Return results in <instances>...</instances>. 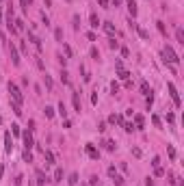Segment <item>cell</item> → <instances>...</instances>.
Listing matches in <instances>:
<instances>
[{"mask_svg":"<svg viewBox=\"0 0 184 186\" xmlns=\"http://www.w3.org/2000/svg\"><path fill=\"white\" fill-rule=\"evenodd\" d=\"M9 93H11V97H13V102H15V104H20V106H22V102H24V95H22L20 87L15 85V82H9Z\"/></svg>","mask_w":184,"mask_h":186,"instance_id":"6da1fadb","label":"cell"},{"mask_svg":"<svg viewBox=\"0 0 184 186\" xmlns=\"http://www.w3.org/2000/svg\"><path fill=\"white\" fill-rule=\"evenodd\" d=\"M165 61L167 63H173V65H178V63H180V56H178V54H176V50H173V48H171V46H165Z\"/></svg>","mask_w":184,"mask_h":186,"instance_id":"7a4b0ae2","label":"cell"},{"mask_svg":"<svg viewBox=\"0 0 184 186\" xmlns=\"http://www.w3.org/2000/svg\"><path fill=\"white\" fill-rule=\"evenodd\" d=\"M167 89H169V95H171V100H173V104H176V106H180L182 100H180V93H178L176 85L173 82H167Z\"/></svg>","mask_w":184,"mask_h":186,"instance_id":"3957f363","label":"cell"},{"mask_svg":"<svg viewBox=\"0 0 184 186\" xmlns=\"http://www.w3.org/2000/svg\"><path fill=\"white\" fill-rule=\"evenodd\" d=\"M22 141H24V147H26V149H33V147H35V139H33L30 130L22 132Z\"/></svg>","mask_w":184,"mask_h":186,"instance_id":"277c9868","label":"cell"},{"mask_svg":"<svg viewBox=\"0 0 184 186\" xmlns=\"http://www.w3.org/2000/svg\"><path fill=\"white\" fill-rule=\"evenodd\" d=\"M9 52H11V61H13V65H15V67H20V54H18V48H15L13 46V43H11L9 41Z\"/></svg>","mask_w":184,"mask_h":186,"instance_id":"5b68a950","label":"cell"},{"mask_svg":"<svg viewBox=\"0 0 184 186\" xmlns=\"http://www.w3.org/2000/svg\"><path fill=\"white\" fill-rule=\"evenodd\" d=\"M108 175L113 178V182H115V186H124V178H121L119 173L115 171V167H108Z\"/></svg>","mask_w":184,"mask_h":186,"instance_id":"8992f818","label":"cell"},{"mask_svg":"<svg viewBox=\"0 0 184 186\" xmlns=\"http://www.w3.org/2000/svg\"><path fill=\"white\" fill-rule=\"evenodd\" d=\"M71 102H74V111L80 113L82 106H80V93H78V91H71Z\"/></svg>","mask_w":184,"mask_h":186,"instance_id":"52a82bcc","label":"cell"},{"mask_svg":"<svg viewBox=\"0 0 184 186\" xmlns=\"http://www.w3.org/2000/svg\"><path fill=\"white\" fill-rule=\"evenodd\" d=\"M28 37H30V41H33V46H35L37 50L41 52V50H43V43H41V39H39V37H37V35H35L33 30H28Z\"/></svg>","mask_w":184,"mask_h":186,"instance_id":"ba28073f","label":"cell"},{"mask_svg":"<svg viewBox=\"0 0 184 186\" xmlns=\"http://www.w3.org/2000/svg\"><path fill=\"white\" fill-rule=\"evenodd\" d=\"M85 151L89 154V158H93V160H98V158H100V151H98L91 143H87V145H85Z\"/></svg>","mask_w":184,"mask_h":186,"instance_id":"9c48e42d","label":"cell"},{"mask_svg":"<svg viewBox=\"0 0 184 186\" xmlns=\"http://www.w3.org/2000/svg\"><path fill=\"white\" fill-rule=\"evenodd\" d=\"M4 151H7V154L13 151V139H11V132L4 134Z\"/></svg>","mask_w":184,"mask_h":186,"instance_id":"30bf717a","label":"cell"},{"mask_svg":"<svg viewBox=\"0 0 184 186\" xmlns=\"http://www.w3.org/2000/svg\"><path fill=\"white\" fill-rule=\"evenodd\" d=\"M35 178H37V186H46V173L41 171V169H37V173H35Z\"/></svg>","mask_w":184,"mask_h":186,"instance_id":"8fae6325","label":"cell"},{"mask_svg":"<svg viewBox=\"0 0 184 186\" xmlns=\"http://www.w3.org/2000/svg\"><path fill=\"white\" fill-rule=\"evenodd\" d=\"M145 121H143V115H134V130H143Z\"/></svg>","mask_w":184,"mask_h":186,"instance_id":"7c38bea8","label":"cell"},{"mask_svg":"<svg viewBox=\"0 0 184 186\" xmlns=\"http://www.w3.org/2000/svg\"><path fill=\"white\" fill-rule=\"evenodd\" d=\"M134 30L139 32V37H141V39H149V32L143 28V26H139V24H134Z\"/></svg>","mask_w":184,"mask_h":186,"instance_id":"4fadbf2b","label":"cell"},{"mask_svg":"<svg viewBox=\"0 0 184 186\" xmlns=\"http://www.w3.org/2000/svg\"><path fill=\"white\" fill-rule=\"evenodd\" d=\"M128 2V11H130V18H137V2L134 0H126Z\"/></svg>","mask_w":184,"mask_h":186,"instance_id":"5bb4252c","label":"cell"},{"mask_svg":"<svg viewBox=\"0 0 184 186\" xmlns=\"http://www.w3.org/2000/svg\"><path fill=\"white\" fill-rule=\"evenodd\" d=\"M117 78H119V80H130V72H126L124 67L117 69Z\"/></svg>","mask_w":184,"mask_h":186,"instance_id":"9a60e30c","label":"cell"},{"mask_svg":"<svg viewBox=\"0 0 184 186\" xmlns=\"http://www.w3.org/2000/svg\"><path fill=\"white\" fill-rule=\"evenodd\" d=\"M89 22H91L93 28H98V26L102 24V22H100V18H98V13H91V15H89Z\"/></svg>","mask_w":184,"mask_h":186,"instance_id":"2e32d148","label":"cell"},{"mask_svg":"<svg viewBox=\"0 0 184 186\" xmlns=\"http://www.w3.org/2000/svg\"><path fill=\"white\" fill-rule=\"evenodd\" d=\"M102 26H104V30H106L108 35H115V32H117V30H115V24H113V22H104Z\"/></svg>","mask_w":184,"mask_h":186,"instance_id":"e0dca14e","label":"cell"},{"mask_svg":"<svg viewBox=\"0 0 184 186\" xmlns=\"http://www.w3.org/2000/svg\"><path fill=\"white\" fill-rule=\"evenodd\" d=\"M104 149H106V151H115V149H117L115 141H110V139H106V141H104Z\"/></svg>","mask_w":184,"mask_h":186,"instance_id":"ac0fdd59","label":"cell"},{"mask_svg":"<svg viewBox=\"0 0 184 186\" xmlns=\"http://www.w3.org/2000/svg\"><path fill=\"white\" fill-rule=\"evenodd\" d=\"M176 39H178V43H182V46H184V30L180 28V26L176 28Z\"/></svg>","mask_w":184,"mask_h":186,"instance_id":"d6986e66","label":"cell"},{"mask_svg":"<svg viewBox=\"0 0 184 186\" xmlns=\"http://www.w3.org/2000/svg\"><path fill=\"white\" fill-rule=\"evenodd\" d=\"M80 74H82V80H85V82H91V74L85 69V65H80Z\"/></svg>","mask_w":184,"mask_h":186,"instance_id":"ffe728a7","label":"cell"},{"mask_svg":"<svg viewBox=\"0 0 184 186\" xmlns=\"http://www.w3.org/2000/svg\"><path fill=\"white\" fill-rule=\"evenodd\" d=\"M43 82H46V89H48V91H52V89H54V82H52V78H50L48 74L43 76Z\"/></svg>","mask_w":184,"mask_h":186,"instance_id":"44dd1931","label":"cell"},{"mask_svg":"<svg viewBox=\"0 0 184 186\" xmlns=\"http://www.w3.org/2000/svg\"><path fill=\"white\" fill-rule=\"evenodd\" d=\"M43 158L48 160V165H54V154H52V151H46V149H43Z\"/></svg>","mask_w":184,"mask_h":186,"instance_id":"7402d4cb","label":"cell"},{"mask_svg":"<svg viewBox=\"0 0 184 186\" xmlns=\"http://www.w3.org/2000/svg\"><path fill=\"white\" fill-rule=\"evenodd\" d=\"M13 24H15V30H24V20H22V18H18V20H13Z\"/></svg>","mask_w":184,"mask_h":186,"instance_id":"603a6c76","label":"cell"},{"mask_svg":"<svg viewBox=\"0 0 184 186\" xmlns=\"http://www.w3.org/2000/svg\"><path fill=\"white\" fill-rule=\"evenodd\" d=\"M59 115H61L63 119L67 117V108H65V104H63V102H59Z\"/></svg>","mask_w":184,"mask_h":186,"instance_id":"cb8c5ba5","label":"cell"},{"mask_svg":"<svg viewBox=\"0 0 184 186\" xmlns=\"http://www.w3.org/2000/svg\"><path fill=\"white\" fill-rule=\"evenodd\" d=\"M11 111H13L18 117H22V108H20V104H15V102H11Z\"/></svg>","mask_w":184,"mask_h":186,"instance_id":"d4e9b609","label":"cell"},{"mask_svg":"<svg viewBox=\"0 0 184 186\" xmlns=\"http://www.w3.org/2000/svg\"><path fill=\"white\" fill-rule=\"evenodd\" d=\"M156 28L160 30V35H167V26H165V22H156Z\"/></svg>","mask_w":184,"mask_h":186,"instance_id":"484cf974","label":"cell"},{"mask_svg":"<svg viewBox=\"0 0 184 186\" xmlns=\"http://www.w3.org/2000/svg\"><path fill=\"white\" fill-rule=\"evenodd\" d=\"M167 154H169L171 160H176V147L173 145H167Z\"/></svg>","mask_w":184,"mask_h":186,"instance_id":"4316f807","label":"cell"},{"mask_svg":"<svg viewBox=\"0 0 184 186\" xmlns=\"http://www.w3.org/2000/svg\"><path fill=\"white\" fill-rule=\"evenodd\" d=\"M152 123L156 125V128H163V121H160V117H158V115H152Z\"/></svg>","mask_w":184,"mask_h":186,"instance_id":"83f0119b","label":"cell"},{"mask_svg":"<svg viewBox=\"0 0 184 186\" xmlns=\"http://www.w3.org/2000/svg\"><path fill=\"white\" fill-rule=\"evenodd\" d=\"M43 113H46V117H48V119H52V117H54V108H52V106H46V108H43Z\"/></svg>","mask_w":184,"mask_h":186,"instance_id":"f1b7e54d","label":"cell"},{"mask_svg":"<svg viewBox=\"0 0 184 186\" xmlns=\"http://www.w3.org/2000/svg\"><path fill=\"white\" fill-rule=\"evenodd\" d=\"M67 182H69V186H76V184H78V173H71Z\"/></svg>","mask_w":184,"mask_h":186,"instance_id":"f546056e","label":"cell"},{"mask_svg":"<svg viewBox=\"0 0 184 186\" xmlns=\"http://www.w3.org/2000/svg\"><path fill=\"white\" fill-rule=\"evenodd\" d=\"M63 180V171L61 169H54V182H61Z\"/></svg>","mask_w":184,"mask_h":186,"instance_id":"4dcf8cb0","label":"cell"},{"mask_svg":"<svg viewBox=\"0 0 184 186\" xmlns=\"http://www.w3.org/2000/svg\"><path fill=\"white\" fill-rule=\"evenodd\" d=\"M61 80H63V85H69V74L65 72V69L61 72Z\"/></svg>","mask_w":184,"mask_h":186,"instance_id":"1f68e13d","label":"cell"},{"mask_svg":"<svg viewBox=\"0 0 184 186\" xmlns=\"http://www.w3.org/2000/svg\"><path fill=\"white\" fill-rule=\"evenodd\" d=\"M54 37H57V41L63 43V28H57V30H54Z\"/></svg>","mask_w":184,"mask_h":186,"instance_id":"d6a6232c","label":"cell"},{"mask_svg":"<svg viewBox=\"0 0 184 186\" xmlns=\"http://www.w3.org/2000/svg\"><path fill=\"white\" fill-rule=\"evenodd\" d=\"M110 91H113V95H117V93H119V82H110Z\"/></svg>","mask_w":184,"mask_h":186,"instance_id":"836d02e7","label":"cell"},{"mask_svg":"<svg viewBox=\"0 0 184 186\" xmlns=\"http://www.w3.org/2000/svg\"><path fill=\"white\" fill-rule=\"evenodd\" d=\"M149 91H152V89H149V85L145 82V80H143V82H141V93H145V95H147Z\"/></svg>","mask_w":184,"mask_h":186,"instance_id":"e575fe53","label":"cell"},{"mask_svg":"<svg viewBox=\"0 0 184 186\" xmlns=\"http://www.w3.org/2000/svg\"><path fill=\"white\" fill-rule=\"evenodd\" d=\"M24 162H33V154H30V149H24Z\"/></svg>","mask_w":184,"mask_h":186,"instance_id":"d590c367","label":"cell"},{"mask_svg":"<svg viewBox=\"0 0 184 186\" xmlns=\"http://www.w3.org/2000/svg\"><path fill=\"white\" fill-rule=\"evenodd\" d=\"M35 63H37V67L41 69V72H46V65H43V61H41L39 56H35Z\"/></svg>","mask_w":184,"mask_h":186,"instance_id":"8d00e7d4","label":"cell"},{"mask_svg":"<svg viewBox=\"0 0 184 186\" xmlns=\"http://www.w3.org/2000/svg\"><path fill=\"white\" fill-rule=\"evenodd\" d=\"M63 50H65V56H67V58H71V54H74V52H71V48L67 46V43H63Z\"/></svg>","mask_w":184,"mask_h":186,"instance_id":"74e56055","label":"cell"},{"mask_svg":"<svg viewBox=\"0 0 184 186\" xmlns=\"http://www.w3.org/2000/svg\"><path fill=\"white\" fill-rule=\"evenodd\" d=\"M154 173H156L158 178H163V175H165V169H163V167H154Z\"/></svg>","mask_w":184,"mask_h":186,"instance_id":"f35d334b","label":"cell"},{"mask_svg":"<svg viewBox=\"0 0 184 186\" xmlns=\"http://www.w3.org/2000/svg\"><path fill=\"white\" fill-rule=\"evenodd\" d=\"M11 132H13L15 136H20V134H22V132H20V125H18V123H13V125H11Z\"/></svg>","mask_w":184,"mask_h":186,"instance_id":"ab89813d","label":"cell"},{"mask_svg":"<svg viewBox=\"0 0 184 186\" xmlns=\"http://www.w3.org/2000/svg\"><path fill=\"white\" fill-rule=\"evenodd\" d=\"M71 20H74V28L78 30V28H80V15H74Z\"/></svg>","mask_w":184,"mask_h":186,"instance_id":"60d3db41","label":"cell"},{"mask_svg":"<svg viewBox=\"0 0 184 186\" xmlns=\"http://www.w3.org/2000/svg\"><path fill=\"white\" fill-rule=\"evenodd\" d=\"M91 56H93V61H98V58H100V52H98V48H96V46L91 48Z\"/></svg>","mask_w":184,"mask_h":186,"instance_id":"b9f144b4","label":"cell"},{"mask_svg":"<svg viewBox=\"0 0 184 186\" xmlns=\"http://www.w3.org/2000/svg\"><path fill=\"white\" fill-rule=\"evenodd\" d=\"M33 2V0H20V4H22V9L24 11H28V4Z\"/></svg>","mask_w":184,"mask_h":186,"instance_id":"7bdbcfd3","label":"cell"},{"mask_svg":"<svg viewBox=\"0 0 184 186\" xmlns=\"http://www.w3.org/2000/svg\"><path fill=\"white\" fill-rule=\"evenodd\" d=\"M121 128H124L126 132H132V130H134V125H132L130 121H128V123H124V125H121Z\"/></svg>","mask_w":184,"mask_h":186,"instance_id":"ee69618b","label":"cell"},{"mask_svg":"<svg viewBox=\"0 0 184 186\" xmlns=\"http://www.w3.org/2000/svg\"><path fill=\"white\" fill-rule=\"evenodd\" d=\"M98 2H100V7H102V9H110V2H108V0H98Z\"/></svg>","mask_w":184,"mask_h":186,"instance_id":"f6af8a7d","label":"cell"},{"mask_svg":"<svg viewBox=\"0 0 184 186\" xmlns=\"http://www.w3.org/2000/svg\"><path fill=\"white\" fill-rule=\"evenodd\" d=\"M108 48H110V50H117V48H119V43H117L115 39H110V41H108Z\"/></svg>","mask_w":184,"mask_h":186,"instance_id":"bcb514c9","label":"cell"},{"mask_svg":"<svg viewBox=\"0 0 184 186\" xmlns=\"http://www.w3.org/2000/svg\"><path fill=\"white\" fill-rule=\"evenodd\" d=\"M152 167H160V158H158V156L152 158Z\"/></svg>","mask_w":184,"mask_h":186,"instance_id":"7dc6e473","label":"cell"},{"mask_svg":"<svg viewBox=\"0 0 184 186\" xmlns=\"http://www.w3.org/2000/svg\"><path fill=\"white\" fill-rule=\"evenodd\" d=\"M98 130H100V132H106V123L100 121V123H98Z\"/></svg>","mask_w":184,"mask_h":186,"instance_id":"c3c4849f","label":"cell"},{"mask_svg":"<svg viewBox=\"0 0 184 186\" xmlns=\"http://www.w3.org/2000/svg\"><path fill=\"white\" fill-rule=\"evenodd\" d=\"M132 154H134L137 158H141V149H139V147H132Z\"/></svg>","mask_w":184,"mask_h":186,"instance_id":"681fc988","label":"cell"},{"mask_svg":"<svg viewBox=\"0 0 184 186\" xmlns=\"http://www.w3.org/2000/svg\"><path fill=\"white\" fill-rule=\"evenodd\" d=\"M121 54H124V58H128L130 56V50H128V48H121Z\"/></svg>","mask_w":184,"mask_h":186,"instance_id":"f907efd6","label":"cell"},{"mask_svg":"<svg viewBox=\"0 0 184 186\" xmlns=\"http://www.w3.org/2000/svg\"><path fill=\"white\" fill-rule=\"evenodd\" d=\"M108 123H113V125L117 123V115H110V117H108Z\"/></svg>","mask_w":184,"mask_h":186,"instance_id":"816d5d0a","label":"cell"},{"mask_svg":"<svg viewBox=\"0 0 184 186\" xmlns=\"http://www.w3.org/2000/svg\"><path fill=\"white\" fill-rule=\"evenodd\" d=\"M87 39L89 41H96V32H87Z\"/></svg>","mask_w":184,"mask_h":186,"instance_id":"f5cc1de1","label":"cell"},{"mask_svg":"<svg viewBox=\"0 0 184 186\" xmlns=\"http://www.w3.org/2000/svg\"><path fill=\"white\" fill-rule=\"evenodd\" d=\"M173 119H176V117H173V113H167V121L173 123Z\"/></svg>","mask_w":184,"mask_h":186,"instance_id":"db71d44e","label":"cell"},{"mask_svg":"<svg viewBox=\"0 0 184 186\" xmlns=\"http://www.w3.org/2000/svg\"><path fill=\"white\" fill-rule=\"evenodd\" d=\"M41 20H43V24H46V26H50V20H48V15H46V13L41 15Z\"/></svg>","mask_w":184,"mask_h":186,"instance_id":"11a10c76","label":"cell"},{"mask_svg":"<svg viewBox=\"0 0 184 186\" xmlns=\"http://www.w3.org/2000/svg\"><path fill=\"white\" fill-rule=\"evenodd\" d=\"M91 104H98V91H96V93L91 95Z\"/></svg>","mask_w":184,"mask_h":186,"instance_id":"9f6ffc18","label":"cell"},{"mask_svg":"<svg viewBox=\"0 0 184 186\" xmlns=\"http://www.w3.org/2000/svg\"><path fill=\"white\" fill-rule=\"evenodd\" d=\"M22 180H24L22 175H18V178H15V186H22Z\"/></svg>","mask_w":184,"mask_h":186,"instance_id":"6f0895ef","label":"cell"},{"mask_svg":"<svg viewBox=\"0 0 184 186\" xmlns=\"http://www.w3.org/2000/svg\"><path fill=\"white\" fill-rule=\"evenodd\" d=\"M145 186H154V182H152V178H147V180H145Z\"/></svg>","mask_w":184,"mask_h":186,"instance_id":"680465c9","label":"cell"},{"mask_svg":"<svg viewBox=\"0 0 184 186\" xmlns=\"http://www.w3.org/2000/svg\"><path fill=\"white\" fill-rule=\"evenodd\" d=\"M108 2H113L115 7H119V4H121V0H108Z\"/></svg>","mask_w":184,"mask_h":186,"instance_id":"91938a15","label":"cell"},{"mask_svg":"<svg viewBox=\"0 0 184 186\" xmlns=\"http://www.w3.org/2000/svg\"><path fill=\"white\" fill-rule=\"evenodd\" d=\"M0 22H2V7H0Z\"/></svg>","mask_w":184,"mask_h":186,"instance_id":"94428289","label":"cell"},{"mask_svg":"<svg viewBox=\"0 0 184 186\" xmlns=\"http://www.w3.org/2000/svg\"><path fill=\"white\" fill-rule=\"evenodd\" d=\"M67 2H69V0H67Z\"/></svg>","mask_w":184,"mask_h":186,"instance_id":"6125c7cd","label":"cell"}]
</instances>
